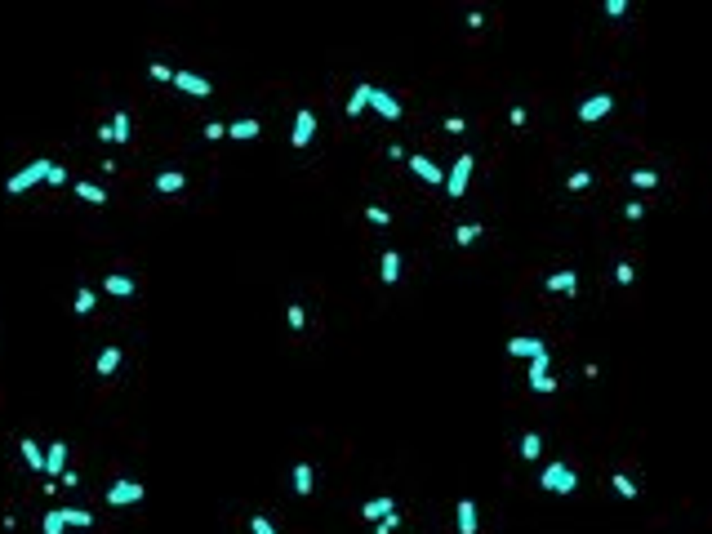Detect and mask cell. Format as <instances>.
<instances>
[{
  "mask_svg": "<svg viewBox=\"0 0 712 534\" xmlns=\"http://www.w3.org/2000/svg\"><path fill=\"white\" fill-rule=\"evenodd\" d=\"M539 485L548 494H574L579 490V472L570 468V463H548L539 472Z\"/></svg>",
  "mask_w": 712,
  "mask_h": 534,
  "instance_id": "6da1fadb",
  "label": "cell"
},
{
  "mask_svg": "<svg viewBox=\"0 0 712 534\" xmlns=\"http://www.w3.org/2000/svg\"><path fill=\"white\" fill-rule=\"evenodd\" d=\"M50 165H54V161H31V165H22L18 174H9V178H5V192H9V196H22V192H31L36 183H45Z\"/></svg>",
  "mask_w": 712,
  "mask_h": 534,
  "instance_id": "7a4b0ae2",
  "label": "cell"
},
{
  "mask_svg": "<svg viewBox=\"0 0 712 534\" xmlns=\"http://www.w3.org/2000/svg\"><path fill=\"white\" fill-rule=\"evenodd\" d=\"M472 169H477V161H472V156H454V169H450V178H441V183H445V196H450V201H458V196H463V192H467V178H472Z\"/></svg>",
  "mask_w": 712,
  "mask_h": 534,
  "instance_id": "3957f363",
  "label": "cell"
},
{
  "mask_svg": "<svg viewBox=\"0 0 712 534\" xmlns=\"http://www.w3.org/2000/svg\"><path fill=\"white\" fill-rule=\"evenodd\" d=\"M143 494H147V485H143V481H129V477L107 485V503H112V507H129V503H138Z\"/></svg>",
  "mask_w": 712,
  "mask_h": 534,
  "instance_id": "277c9868",
  "label": "cell"
},
{
  "mask_svg": "<svg viewBox=\"0 0 712 534\" xmlns=\"http://www.w3.org/2000/svg\"><path fill=\"white\" fill-rule=\"evenodd\" d=\"M312 134H317V116H312V107H298L294 129H289V147H298V152H303L307 143H312Z\"/></svg>",
  "mask_w": 712,
  "mask_h": 534,
  "instance_id": "5b68a950",
  "label": "cell"
},
{
  "mask_svg": "<svg viewBox=\"0 0 712 534\" xmlns=\"http://www.w3.org/2000/svg\"><path fill=\"white\" fill-rule=\"evenodd\" d=\"M170 85H178L183 94H191V99H210V94H214V85L205 80V76H196V71H174Z\"/></svg>",
  "mask_w": 712,
  "mask_h": 534,
  "instance_id": "8992f818",
  "label": "cell"
},
{
  "mask_svg": "<svg viewBox=\"0 0 712 534\" xmlns=\"http://www.w3.org/2000/svg\"><path fill=\"white\" fill-rule=\"evenodd\" d=\"M614 112V99H610V94H597V99H588L583 107H579V120H583V125H597V120H606Z\"/></svg>",
  "mask_w": 712,
  "mask_h": 534,
  "instance_id": "52a82bcc",
  "label": "cell"
},
{
  "mask_svg": "<svg viewBox=\"0 0 712 534\" xmlns=\"http://www.w3.org/2000/svg\"><path fill=\"white\" fill-rule=\"evenodd\" d=\"M365 107H374L383 120H401V103H396L388 89H374V85H370V103Z\"/></svg>",
  "mask_w": 712,
  "mask_h": 534,
  "instance_id": "ba28073f",
  "label": "cell"
},
{
  "mask_svg": "<svg viewBox=\"0 0 712 534\" xmlns=\"http://www.w3.org/2000/svg\"><path fill=\"white\" fill-rule=\"evenodd\" d=\"M67 472V441H50V450H45V477H63Z\"/></svg>",
  "mask_w": 712,
  "mask_h": 534,
  "instance_id": "9c48e42d",
  "label": "cell"
},
{
  "mask_svg": "<svg viewBox=\"0 0 712 534\" xmlns=\"http://www.w3.org/2000/svg\"><path fill=\"white\" fill-rule=\"evenodd\" d=\"M392 512H396V499H388V494H379V499L361 503V521H374V526H379L383 517H392Z\"/></svg>",
  "mask_w": 712,
  "mask_h": 534,
  "instance_id": "30bf717a",
  "label": "cell"
},
{
  "mask_svg": "<svg viewBox=\"0 0 712 534\" xmlns=\"http://www.w3.org/2000/svg\"><path fill=\"white\" fill-rule=\"evenodd\" d=\"M548 289H552V294H574V289H579V272H574V267L552 272V276H548Z\"/></svg>",
  "mask_w": 712,
  "mask_h": 534,
  "instance_id": "8fae6325",
  "label": "cell"
},
{
  "mask_svg": "<svg viewBox=\"0 0 712 534\" xmlns=\"http://www.w3.org/2000/svg\"><path fill=\"white\" fill-rule=\"evenodd\" d=\"M508 352H512V356H525V361H535L539 352H548V347H543V338H530V334H521V338H508Z\"/></svg>",
  "mask_w": 712,
  "mask_h": 534,
  "instance_id": "7c38bea8",
  "label": "cell"
},
{
  "mask_svg": "<svg viewBox=\"0 0 712 534\" xmlns=\"http://www.w3.org/2000/svg\"><path fill=\"white\" fill-rule=\"evenodd\" d=\"M405 165H409V169H414V174H419V178H423V183H432V187H437V183H441V165H432V161H428V156H405Z\"/></svg>",
  "mask_w": 712,
  "mask_h": 534,
  "instance_id": "4fadbf2b",
  "label": "cell"
},
{
  "mask_svg": "<svg viewBox=\"0 0 712 534\" xmlns=\"http://www.w3.org/2000/svg\"><path fill=\"white\" fill-rule=\"evenodd\" d=\"M103 289H107L112 298H129V294H134V276H125V272H107Z\"/></svg>",
  "mask_w": 712,
  "mask_h": 534,
  "instance_id": "5bb4252c",
  "label": "cell"
},
{
  "mask_svg": "<svg viewBox=\"0 0 712 534\" xmlns=\"http://www.w3.org/2000/svg\"><path fill=\"white\" fill-rule=\"evenodd\" d=\"M454 526H458V534H477V503L472 499H458V507H454Z\"/></svg>",
  "mask_w": 712,
  "mask_h": 534,
  "instance_id": "9a60e30c",
  "label": "cell"
},
{
  "mask_svg": "<svg viewBox=\"0 0 712 534\" xmlns=\"http://www.w3.org/2000/svg\"><path fill=\"white\" fill-rule=\"evenodd\" d=\"M187 187V174H178V169H165V174H156V192L161 196H174V192Z\"/></svg>",
  "mask_w": 712,
  "mask_h": 534,
  "instance_id": "2e32d148",
  "label": "cell"
},
{
  "mask_svg": "<svg viewBox=\"0 0 712 534\" xmlns=\"http://www.w3.org/2000/svg\"><path fill=\"white\" fill-rule=\"evenodd\" d=\"M116 370H120V347H103V352H99V361H94V374L112 379Z\"/></svg>",
  "mask_w": 712,
  "mask_h": 534,
  "instance_id": "e0dca14e",
  "label": "cell"
},
{
  "mask_svg": "<svg viewBox=\"0 0 712 534\" xmlns=\"http://www.w3.org/2000/svg\"><path fill=\"white\" fill-rule=\"evenodd\" d=\"M18 450H22V459H27V468H31V472H45V450H41V441L22 436V441H18Z\"/></svg>",
  "mask_w": 712,
  "mask_h": 534,
  "instance_id": "ac0fdd59",
  "label": "cell"
},
{
  "mask_svg": "<svg viewBox=\"0 0 712 534\" xmlns=\"http://www.w3.org/2000/svg\"><path fill=\"white\" fill-rule=\"evenodd\" d=\"M379 276H383V285H396V281H401V254H396V250H383Z\"/></svg>",
  "mask_w": 712,
  "mask_h": 534,
  "instance_id": "d6986e66",
  "label": "cell"
},
{
  "mask_svg": "<svg viewBox=\"0 0 712 534\" xmlns=\"http://www.w3.org/2000/svg\"><path fill=\"white\" fill-rule=\"evenodd\" d=\"M259 134H263V125H259V120H232V125H227V138H240V143H249V138H259Z\"/></svg>",
  "mask_w": 712,
  "mask_h": 534,
  "instance_id": "ffe728a7",
  "label": "cell"
},
{
  "mask_svg": "<svg viewBox=\"0 0 712 534\" xmlns=\"http://www.w3.org/2000/svg\"><path fill=\"white\" fill-rule=\"evenodd\" d=\"M58 512H63V526H76V530L94 526V512H85V507H58Z\"/></svg>",
  "mask_w": 712,
  "mask_h": 534,
  "instance_id": "44dd1931",
  "label": "cell"
},
{
  "mask_svg": "<svg viewBox=\"0 0 712 534\" xmlns=\"http://www.w3.org/2000/svg\"><path fill=\"white\" fill-rule=\"evenodd\" d=\"M76 196L85 201V205H103V201H107V192H103L99 183H85V178H80V183H76Z\"/></svg>",
  "mask_w": 712,
  "mask_h": 534,
  "instance_id": "7402d4cb",
  "label": "cell"
},
{
  "mask_svg": "<svg viewBox=\"0 0 712 534\" xmlns=\"http://www.w3.org/2000/svg\"><path fill=\"white\" fill-rule=\"evenodd\" d=\"M481 232H486L481 223H458V227H454V240H458V245H477Z\"/></svg>",
  "mask_w": 712,
  "mask_h": 534,
  "instance_id": "603a6c76",
  "label": "cell"
},
{
  "mask_svg": "<svg viewBox=\"0 0 712 534\" xmlns=\"http://www.w3.org/2000/svg\"><path fill=\"white\" fill-rule=\"evenodd\" d=\"M365 103H370V85L361 80L352 89V99H347V116H361V112H365Z\"/></svg>",
  "mask_w": 712,
  "mask_h": 534,
  "instance_id": "cb8c5ba5",
  "label": "cell"
},
{
  "mask_svg": "<svg viewBox=\"0 0 712 534\" xmlns=\"http://www.w3.org/2000/svg\"><path fill=\"white\" fill-rule=\"evenodd\" d=\"M312 463H294V494H312Z\"/></svg>",
  "mask_w": 712,
  "mask_h": 534,
  "instance_id": "d4e9b609",
  "label": "cell"
},
{
  "mask_svg": "<svg viewBox=\"0 0 712 534\" xmlns=\"http://www.w3.org/2000/svg\"><path fill=\"white\" fill-rule=\"evenodd\" d=\"M107 134H112V143H129V116H125V112H116V116H112V125H107Z\"/></svg>",
  "mask_w": 712,
  "mask_h": 534,
  "instance_id": "484cf974",
  "label": "cell"
},
{
  "mask_svg": "<svg viewBox=\"0 0 712 534\" xmlns=\"http://www.w3.org/2000/svg\"><path fill=\"white\" fill-rule=\"evenodd\" d=\"M632 187H637V192H655V187H659V174H655V169H632Z\"/></svg>",
  "mask_w": 712,
  "mask_h": 534,
  "instance_id": "4316f807",
  "label": "cell"
},
{
  "mask_svg": "<svg viewBox=\"0 0 712 534\" xmlns=\"http://www.w3.org/2000/svg\"><path fill=\"white\" fill-rule=\"evenodd\" d=\"M71 308H76V317H89V312L99 308V298H94V289H76V303H71Z\"/></svg>",
  "mask_w": 712,
  "mask_h": 534,
  "instance_id": "83f0119b",
  "label": "cell"
},
{
  "mask_svg": "<svg viewBox=\"0 0 712 534\" xmlns=\"http://www.w3.org/2000/svg\"><path fill=\"white\" fill-rule=\"evenodd\" d=\"M610 485L623 494V499H637V481L627 477V472H614V477H610Z\"/></svg>",
  "mask_w": 712,
  "mask_h": 534,
  "instance_id": "f1b7e54d",
  "label": "cell"
},
{
  "mask_svg": "<svg viewBox=\"0 0 712 534\" xmlns=\"http://www.w3.org/2000/svg\"><path fill=\"white\" fill-rule=\"evenodd\" d=\"M539 450H543V436H539V432H525V436H521V459H539Z\"/></svg>",
  "mask_w": 712,
  "mask_h": 534,
  "instance_id": "f546056e",
  "label": "cell"
},
{
  "mask_svg": "<svg viewBox=\"0 0 712 534\" xmlns=\"http://www.w3.org/2000/svg\"><path fill=\"white\" fill-rule=\"evenodd\" d=\"M63 530H67V526H63V512H58V507L41 517V534H63Z\"/></svg>",
  "mask_w": 712,
  "mask_h": 534,
  "instance_id": "4dcf8cb0",
  "label": "cell"
},
{
  "mask_svg": "<svg viewBox=\"0 0 712 534\" xmlns=\"http://www.w3.org/2000/svg\"><path fill=\"white\" fill-rule=\"evenodd\" d=\"M530 387H535L539 396H552L557 392V379H552V374H530Z\"/></svg>",
  "mask_w": 712,
  "mask_h": 534,
  "instance_id": "1f68e13d",
  "label": "cell"
},
{
  "mask_svg": "<svg viewBox=\"0 0 712 534\" xmlns=\"http://www.w3.org/2000/svg\"><path fill=\"white\" fill-rule=\"evenodd\" d=\"M565 187H570V192H588V187H593V174H588V169H574V174L565 178Z\"/></svg>",
  "mask_w": 712,
  "mask_h": 534,
  "instance_id": "d6a6232c",
  "label": "cell"
},
{
  "mask_svg": "<svg viewBox=\"0 0 712 534\" xmlns=\"http://www.w3.org/2000/svg\"><path fill=\"white\" fill-rule=\"evenodd\" d=\"M285 321H289V330H303V325H307V312L298 308V303H289V308H285Z\"/></svg>",
  "mask_w": 712,
  "mask_h": 534,
  "instance_id": "836d02e7",
  "label": "cell"
},
{
  "mask_svg": "<svg viewBox=\"0 0 712 534\" xmlns=\"http://www.w3.org/2000/svg\"><path fill=\"white\" fill-rule=\"evenodd\" d=\"M365 218H370L374 227H388V223H392V214L383 210V205H370V210H365Z\"/></svg>",
  "mask_w": 712,
  "mask_h": 534,
  "instance_id": "e575fe53",
  "label": "cell"
},
{
  "mask_svg": "<svg viewBox=\"0 0 712 534\" xmlns=\"http://www.w3.org/2000/svg\"><path fill=\"white\" fill-rule=\"evenodd\" d=\"M45 183H50V187H63V183H67V169H63V165H50V174H45Z\"/></svg>",
  "mask_w": 712,
  "mask_h": 534,
  "instance_id": "d590c367",
  "label": "cell"
},
{
  "mask_svg": "<svg viewBox=\"0 0 712 534\" xmlns=\"http://www.w3.org/2000/svg\"><path fill=\"white\" fill-rule=\"evenodd\" d=\"M249 530H254V534H276V526L268 517H249Z\"/></svg>",
  "mask_w": 712,
  "mask_h": 534,
  "instance_id": "8d00e7d4",
  "label": "cell"
},
{
  "mask_svg": "<svg viewBox=\"0 0 712 534\" xmlns=\"http://www.w3.org/2000/svg\"><path fill=\"white\" fill-rule=\"evenodd\" d=\"M205 138H210V143L227 138V125H219V120H210V125H205Z\"/></svg>",
  "mask_w": 712,
  "mask_h": 534,
  "instance_id": "74e56055",
  "label": "cell"
},
{
  "mask_svg": "<svg viewBox=\"0 0 712 534\" xmlns=\"http://www.w3.org/2000/svg\"><path fill=\"white\" fill-rule=\"evenodd\" d=\"M441 129H445V134H463V129H467V120H463V116H445V125H441Z\"/></svg>",
  "mask_w": 712,
  "mask_h": 534,
  "instance_id": "f35d334b",
  "label": "cell"
},
{
  "mask_svg": "<svg viewBox=\"0 0 712 534\" xmlns=\"http://www.w3.org/2000/svg\"><path fill=\"white\" fill-rule=\"evenodd\" d=\"M396 526H401V517H396V512H392V517H383V521H379V526H374V534H392Z\"/></svg>",
  "mask_w": 712,
  "mask_h": 534,
  "instance_id": "ab89813d",
  "label": "cell"
},
{
  "mask_svg": "<svg viewBox=\"0 0 712 534\" xmlns=\"http://www.w3.org/2000/svg\"><path fill=\"white\" fill-rule=\"evenodd\" d=\"M614 281H619V285H632V263H619V267H614Z\"/></svg>",
  "mask_w": 712,
  "mask_h": 534,
  "instance_id": "60d3db41",
  "label": "cell"
},
{
  "mask_svg": "<svg viewBox=\"0 0 712 534\" xmlns=\"http://www.w3.org/2000/svg\"><path fill=\"white\" fill-rule=\"evenodd\" d=\"M152 80H174V71L165 63H152Z\"/></svg>",
  "mask_w": 712,
  "mask_h": 534,
  "instance_id": "b9f144b4",
  "label": "cell"
},
{
  "mask_svg": "<svg viewBox=\"0 0 712 534\" xmlns=\"http://www.w3.org/2000/svg\"><path fill=\"white\" fill-rule=\"evenodd\" d=\"M606 14L619 18V14H627V5H623V0H606Z\"/></svg>",
  "mask_w": 712,
  "mask_h": 534,
  "instance_id": "7bdbcfd3",
  "label": "cell"
},
{
  "mask_svg": "<svg viewBox=\"0 0 712 534\" xmlns=\"http://www.w3.org/2000/svg\"><path fill=\"white\" fill-rule=\"evenodd\" d=\"M623 214H627V218H632V223H637V218L646 214V205H641V201H627V210H623Z\"/></svg>",
  "mask_w": 712,
  "mask_h": 534,
  "instance_id": "ee69618b",
  "label": "cell"
},
{
  "mask_svg": "<svg viewBox=\"0 0 712 534\" xmlns=\"http://www.w3.org/2000/svg\"><path fill=\"white\" fill-rule=\"evenodd\" d=\"M58 485H71V490H76V485H80V477H76V472H71V468H67V472H63V477H58Z\"/></svg>",
  "mask_w": 712,
  "mask_h": 534,
  "instance_id": "f6af8a7d",
  "label": "cell"
}]
</instances>
